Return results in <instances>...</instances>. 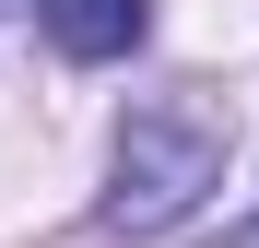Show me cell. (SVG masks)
<instances>
[{"mask_svg":"<svg viewBox=\"0 0 259 248\" xmlns=\"http://www.w3.org/2000/svg\"><path fill=\"white\" fill-rule=\"evenodd\" d=\"M224 189V130L200 107H130L118 154H106V225L118 236H165Z\"/></svg>","mask_w":259,"mask_h":248,"instance_id":"1","label":"cell"},{"mask_svg":"<svg viewBox=\"0 0 259 248\" xmlns=\"http://www.w3.org/2000/svg\"><path fill=\"white\" fill-rule=\"evenodd\" d=\"M35 24L59 59H130L153 36V0H35Z\"/></svg>","mask_w":259,"mask_h":248,"instance_id":"2","label":"cell"}]
</instances>
